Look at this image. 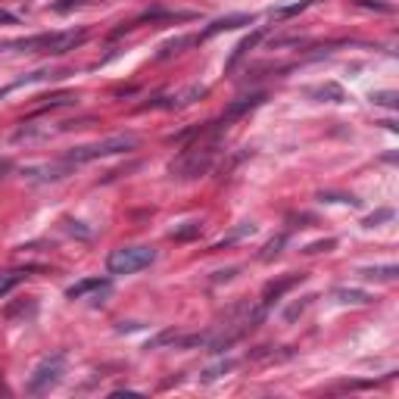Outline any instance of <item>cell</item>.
I'll return each instance as SVG.
<instances>
[{
    "label": "cell",
    "instance_id": "cell-7",
    "mask_svg": "<svg viewBox=\"0 0 399 399\" xmlns=\"http://www.w3.org/2000/svg\"><path fill=\"white\" fill-rule=\"evenodd\" d=\"M250 22H253V13H231V16H222V19H216L203 34H196V38H200V41H209V38H216V34L234 32V28L250 25Z\"/></svg>",
    "mask_w": 399,
    "mask_h": 399
},
{
    "label": "cell",
    "instance_id": "cell-16",
    "mask_svg": "<svg viewBox=\"0 0 399 399\" xmlns=\"http://www.w3.org/2000/svg\"><path fill=\"white\" fill-rule=\"evenodd\" d=\"M200 97H206V88H203V84H190L184 94H178L175 100H172L169 109H184V106H190L194 100H200Z\"/></svg>",
    "mask_w": 399,
    "mask_h": 399
},
{
    "label": "cell",
    "instance_id": "cell-10",
    "mask_svg": "<svg viewBox=\"0 0 399 399\" xmlns=\"http://www.w3.org/2000/svg\"><path fill=\"white\" fill-rule=\"evenodd\" d=\"M262 100H265V94L240 97V100H237V103H231V106L225 109V115H222V119H225V122H234V119H240V115H247V113H250V109H256V106H259V103H262Z\"/></svg>",
    "mask_w": 399,
    "mask_h": 399
},
{
    "label": "cell",
    "instance_id": "cell-30",
    "mask_svg": "<svg viewBox=\"0 0 399 399\" xmlns=\"http://www.w3.org/2000/svg\"><path fill=\"white\" fill-rule=\"evenodd\" d=\"M309 299H312V297H303V299H299V303H293L290 309L284 312V318H287V321H297V318H299V315H303V312H306V306H309Z\"/></svg>",
    "mask_w": 399,
    "mask_h": 399
},
{
    "label": "cell",
    "instance_id": "cell-12",
    "mask_svg": "<svg viewBox=\"0 0 399 399\" xmlns=\"http://www.w3.org/2000/svg\"><path fill=\"white\" fill-rule=\"evenodd\" d=\"M309 97H315V100H321V103H343L346 100V91L340 88V84L328 82V84H318V88H312Z\"/></svg>",
    "mask_w": 399,
    "mask_h": 399
},
{
    "label": "cell",
    "instance_id": "cell-29",
    "mask_svg": "<svg viewBox=\"0 0 399 399\" xmlns=\"http://www.w3.org/2000/svg\"><path fill=\"white\" fill-rule=\"evenodd\" d=\"M172 343H175V331H163V334H156L144 350H159V346H172Z\"/></svg>",
    "mask_w": 399,
    "mask_h": 399
},
{
    "label": "cell",
    "instance_id": "cell-31",
    "mask_svg": "<svg viewBox=\"0 0 399 399\" xmlns=\"http://www.w3.org/2000/svg\"><path fill=\"white\" fill-rule=\"evenodd\" d=\"M390 218H393V209H380V212H374V216H368V218H365V225H368V228H374V225L390 222Z\"/></svg>",
    "mask_w": 399,
    "mask_h": 399
},
{
    "label": "cell",
    "instance_id": "cell-21",
    "mask_svg": "<svg viewBox=\"0 0 399 399\" xmlns=\"http://www.w3.org/2000/svg\"><path fill=\"white\" fill-rule=\"evenodd\" d=\"M315 0H299V3H293V7H281V10H271V16L275 19H290V16H297V13H303L306 7H312Z\"/></svg>",
    "mask_w": 399,
    "mask_h": 399
},
{
    "label": "cell",
    "instance_id": "cell-24",
    "mask_svg": "<svg viewBox=\"0 0 399 399\" xmlns=\"http://www.w3.org/2000/svg\"><path fill=\"white\" fill-rule=\"evenodd\" d=\"M318 200H328V203H346V206H358V200H356V196H350V194H331V190H321V194H318Z\"/></svg>",
    "mask_w": 399,
    "mask_h": 399
},
{
    "label": "cell",
    "instance_id": "cell-9",
    "mask_svg": "<svg viewBox=\"0 0 399 399\" xmlns=\"http://www.w3.org/2000/svg\"><path fill=\"white\" fill-rule=\"evenodd\" d=\"M94 290H109L106 277H84V281H78V284L69 287L66 297L69 299H82V297H88V293H94Z\"/></svg>",
    "mask_w": 399,
    "mask_h": 399
},
{
    "label": "cell",
    "instance_id": "cell-11",
    "mask_svg": "<svg viewBox=\"0 0 399 399\" xmlns=\"http://www.w3.org/2000/svg\"><path fill=\"white\" fill-rule=\"evenodd\" d=\"M334 299L343 303V306H368V303H374L372 293L356 290V287H337V290H334Z\"/></svg>",
    "mask_w": 399,
    "mask_h": 399
},
{
    "label": "cell",
    "instance_id": "cell-15",
    "mask_svg": "<svg viewBox=\"0 0 399 399\" xmlns=\"http://www.w3.org/2000/svg\"><path fill=\"white\" fill-rule=\"evenodd\" d=\"M200 231H203V225H200V222H184L181 228H172L169 237H172V240H178V244H187V240H196V237H200Z\"/></svg>",
    "mask_w": 399,
    "mask_h": 399
},
{
    "label": "cell",
    "instance_id": "cell-2",
    "mask_svg": "<svg viewBox=\"0 0 399 399\" xmlns=\"http://www.w3.org/2000/svg\"><path fill=\"white\" fill-rule=\"evenodd\" d=\"M153 262H156L153 247H119V250L109 253L106 271L109 275H137V271L150 269Z\"/></svg>",
    "mask_w": 399,
    "mask_h": 399
},
{
    "label": "cell",
    "instance_id": "cell-8",
    "mask_svg": "<svg viewBox=\"0 0 399 399\" xmlns=\"http://www.w3.org/2000/svg\"><path fill=\"white\" fill-rule=\"evenodd\" d=\"M69 172H72V166H69L66 159H60V163H54V166H38V169H25L22 175L32 178V181H60V178H66Z\"/></svg>",
    "mask_w": 399,
    "mask_h": 399
},
{
    "label": "cell",
    "instance_id": "cell-4",
    "mask_svg": "<svg viewBox=\"0 0 399 399\" xmlns=\"http://www.w3.org/2000/svg\"><path fill=\"white\" fill-rule=\"evenodd\" d=\"M91 119H82V122H22L19 128H16L13 135V144H34V141H47V137L60 135V131H72V128H82V125H88Z\"/></svg>",
    "mask_w": 399,
    "mask_h": 399
},
{
    "label": "cell",
    "instance_id": "cell-19",
    "mask_svg": "<svg viewBox=\"0 0 399 399\" xmlns=\"http://www.w3.org/2000/svg\"><path fill=\"white\" fill-rule=\"evenodd\" d=\"M253 231H256V228H253V225H250V222H247V225H240V228H237V231H234V234H228V237H225V240H218V244H216V247H212V250H225V247L237 244V240H244V237H247V234H253Z\"/></svg>",
    "mask_w": 399,
    "mask_h": 399
},
{
    "label": "cell",
    "instance_id": "cell-32",
    "mask_svg": "<svg viewBox=\"0 0 399 399\" xmlns=\"http://www.w3.org/2000/svg\"><path fill=\"white\" fill-rule=\"evenodd\" d=\"M237 271H240V269H225V271H216V275H212V281H216V284H222V281H231V277H234Z\"/></svg>",
    "mask_w": 399,
    "mask_h": 399
},
{
    "label": "cell",
    "instance_id": "cell-18",
    "mask_svg": "<svg viewBox=\"0 0 399 399\" xmlns=\"http://www.w3.org/2000/svg\"><path fill=\"white\" fill-rule=\"evenodd\" d=\"M209 343V334H187V337H178L175 334V350H194V346H206Z\"/></svg>",
    "mask_w": 399,
    "mask_h": 399
},
{
    "label": "cell",
    "instance_id": "cell-1",
    "mask_svg": "<svg viewBox=\"0 0 399 399\" xmlns=\"http://www.w3.org/2000/svg\"><path fill=\"white\" fill-rule=\"evenodd\" d=\"M137 147V135H113V137H103L97 144H82V147H72L62 159L69 166H84V163H94V159H106V156L115 153H128V150Z\"/></svg>",
    "mask_w": 399,
    "mask_h": 399
},
{
    "label": "cell",
    "instance_id": "cell-3",
    "mask_svg": "<svg viewBox=\"0 0 399 399\" xmlns=\"http://www.w3.org/2000/svg\"><path fill=\"white\" fill-rule=\"evenodd\" d=\"M66 374V352H54L50 358H44L41 365L34 368L32 380H28V393L32 396H41V393H50Z\"/></svg>",
    "mask_w": 399,
    "mask_h": 399
},
{
    "label": "cell",
    "instance_id": "cell-25",
    "mask_svg": "<svg viewBox=\"0 0 399 399\" xmlns=\"http://www.w3.org/2000/svg\"><path fill=\"white\" fill-rule=\"evenodd\" d=\"M231 368H234V362H231V358H225V362H218V365L206 368V372H203V380H216V378H222V374H228Z\"/></svg>",
    "mask_w": 399,
    "mask_h": 399
},
{
    "label": "cell",
    "instance_id": "cell-28",
    "mask_svg": "<svg viewBox=\"0 0 399 399\" xmlns=\"http://www.w3.org/2000/svg\"><path fill=\"white\" fill-rule=\"evenodd\" d=\"M356 7L378 10V13H393V3H387V0H356Z\"/></svg>",
    "mask_w": 399,
    "mask_h": 399
},
{
    "label": "cell",
    "instance_id": "cell-33",
    "mask_svg": "<svg viewBox=\"0 0 399 399\" xmlns=\"http://www.w3.org/2000/svg\"><path fill=\"white\" fill-rule=\"evenodd\" d=\"M16 22H19V19H16L10 10H0V25H16Z\"/></svg>",
    "mask_w": 399,
    "mask_h": 399
},
{
    "label": "cell",
    "instance_id": "cell-14",
    "mask_svg": "<svg viewBox=\"0 0 399 399\" xmlns=\"http://www.w3.org/2000/svg\"><path fill=\"white\" fill-rule=\"evenodd\" d=\"M259 41H262V32H253L250 38H244V41H240V44H237V47H234V54H231V60H228V69H234L237 62H240V60H244L247 54H250L253 47H256Z\"/></svg>",
    "mask_w": 399,
    "mask_h": 399
},
{
    "label": "cell",
    "instance_id": "cell-17",
    "mask_svg": "<svg viewBox=\"0 0 399 399\" xmlns=\"http://www.w3.org/2000/svg\"><path fill=\"white\" fill-rule=\"evenodd\" d=\"M284 244H287V234H277V237H271L269 244L262 247V253H259V259H262V262H271V259H275L277 253L284 250Z\"/></svg>",
    "mask_w": 399,
    "mask_h": 399
},
{
    "label": "cell",
    "instance_id": "cell-27",
    "mask_svg": "<svg viewBox=\"0 0 399 399\" xmlns=\"http://www.w3.org/2000/svg\"><path fill=\"white\" fill-rule=\"evenodd\" d=\"M334 247H337V240L328 237V240H315V244H309L303 253H306V256H315V253H328V250H334Z\"/></svg>",
    "mask_w": 399,
    "mask_h": 399
},
{
    "label": "cell",
    "instance_id": "cell-20",
    "mask_svg": "<svg viewBox=\"0 0 399 399\" xmlns=\"http://www.w3.org/2000/svg\"><path fill=\"white\" fill-rule=\"evenodd\" d=\"M365 277H378V281H393V277L399 275L396 265H378V269H365L362 271Z\"/></svg>",
    "mask_w": 399,
    "mask_h": 399
},
{
    "label": "cell",
    "instance_id": "cell-26",
    "mask_svg": "<svg viewBox=\"0 0 399 399\" xmlns=\"http://www.w3.org/2000/svg\"><path fill=\"white\" fill-rule=\"evenodd\" d=\"M88 3H97V0H56L54 10L56 13H72V10H78V7H88Z\"/></svg>",
    "mask_w": 399,
    "mask_h": 399
},
{
    "label": "cell",
    "instance_id": "cell-23",
    "mask_svg": "<svg viewBox=\"0 0 399 399\" xmlns=\"http://www.w3.org/2000/svg\"><path fill=\"white\" fill-rule=\"evenodd\" d=\"M290 352H275V346H259L256 352H250L253 362H271V358H287Z\"/></svg>",
    "mask_w": 399,
    "mask_h": 399
},
{
    "label": "cell",
    "instance_id": "cell-13",
    "mask_svg": "<svg viewBox=\"0 0 399 399\" xmlns=\"http://www.w3.org/2000/svg\"><path fill=\"white\" fill-rule=\"evenodd\" d=\"M194 44H200V38H196V34H181V38H175V41H166L163 50H159V60H169V56L181 54L184 47H194Z\"/></svg>",
    "mask_w": 399,
    "mask_h": 399
},
{
    "label": "cell",
    "instance_id": "cell-6",
    "mask_svg": "<svg viewBox=\"0 0 399 399\" xmlns=\"http://www.w3.org/2000/svg\"><path fill=\"white\" fill-rule=\"evenodd\" d=\"M303 271H290V275H284V277H275V281H269L265 284V290H262V306H271L275 299H281L287 290H293L297 284H303Z\"/></svg>",
    "mask_w": 399,
    "mask_h": 399
},
{
    "label": "cell",
    "instance_id": "cell-5",
    "mask_svg": "<svg viewBox=\"0 0 399 399\" xmlns=\"http://www.w3.org/2000/svg\"><path fill=\"white\" fill-rule=\"evenodd\" d=\"M84 41H88V28H69V32H50V38H47V47H44V54H50V56H62V54H69V50L82 47Z\"/></svg>",
    "mask_w": 399,
    "mask_h": 399
},
{
    "label": "cell",
    "instance_id": "cell-22",
    "mask_svg": "<svg viewBox=\"0 0 399 399\" xmlns=\"http://www.w3.org/2000/svg\"><path fill=\"white\" fill-rule=\"evenodd\" d=\"M374 106H387V109H396L399 106V94L396 91H378V94H372Z\"/></svg>",
    "mask_w": 399,
    "mask_h": 399
}]
</instances>
